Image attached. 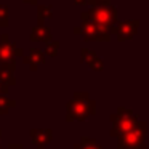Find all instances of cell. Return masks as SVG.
I'll use <instances>...</instances> for the list:
<instances>
[{
    "instance_id": "1",
    "label": "cell",
    "mask_w": 149,
    "mask_h": 149,
    "mask_svg": "<svg viewBox=\"0 0 149 149\" xmlns=\"http://www.w3.org/2000/svg\"><path fill=\"white\" fill-rule=\"evenodd\" d=\"M66 109H68L66 112L68 122H74V120L82 122L96 112V103L87 93H75L74 98L68 103Z\"/></svg>"
},
{
    "instance_id": "2",
    "label": "cell",
    "mask_w": 149,
    "mask_h": 149,
    "mask_svg": "<svg viewBox=\"0 0 149 149\" xmlns=\"http://www.w3.org/2000/svg\"><path fill=\"white\" fill-rule=\"evenodd\" d=\"M82 21H91V23L111 31L117 24V10L111 5L93 7L88 11L82 13Z\"/></svg>"
},
{
    "instance_id": "3",
    "label": "cell",
    "mask_w": 149,
    "mask_h": 149,
    "mask_svg": "<svg viewBox=\"0 0 149 149\" xmlns=\"http://www.w3.org/2000/svg\"><path fill=\"white\" fill-rule=\"evenodd\" d=\"M111 122H112V128H111V135L112 136H123L125 133L132 132L136 125L139 123L138 117L133 111L125 109V107H120L112 117H111Z\"/></svg>"
},
{
    "instance_id": "4",
    "label": "cell",
    "mask_w": 149,
    "mask_h": 149,
    "mask_svg": "<svg viewBox=\"0 0 149 149\" xmlns=\"http://www.w3.org/2000/svg\"><path fill=\"white\" fill-rule=\"evenodd\" d=\"M119 149H146V123L139 122L132 132L119 138Z\"/></svg>"
},
{
    "instance_id": "5",
    "label": "cell",
    "mask_w": 149,
    "mask_h": 149,
    "mask_svg": "<svg viewBox=\"0 0 149 149\" xmlns=\"http://www.w3.org/2000/svg\"><path fill=\"white\" fill-rule=\"evenodd\" d=\"M75 32H80L82 37L88 42L95 40V42H104V40H109L111 39V31L109 29H104V27L98 26V24L91 23V21H82L80 27H75Z\"/></svg>"
},
{
    "instance_id": "6",
    "label": "cell",
    "mask_w": 149,
    "mask_h": 149,
    "mask_svg": "<svg viewBox=\"0 0 149 149\" xmlns=\"http://www.w3.org/2000/svg\"><path fill=\"white\" fill-rule=\"evenodd\" d=\"M16 56H24V52L18 48L16 43L10 42L7 34L0 36V66L3 64H16Z\"/></svg>"
},
{
    "instance_id": "7",
    "label": "cell",
    "mask_w": 149,
    "mask_h": 149,
    "mask_svg": "<svg viewBox=\"0 0 149 149\" xmlns=\"http://www.w3.org/2000/svg\"><path fill=\"white\" fill-rule=\"evenodd\" d=\"M138 26H139L138 19H127L122 21V23H117L111 29V32L117 37V40H130L138 32Z\"/></svg>"
},
{
    "instance_id": "8",
    "label": "cell",
    "mask_w": 149,
    "mask_h": 149,
    "mask_svg": "<svg viewBox=\"0 0 149 149\" xmlns=\"http://www.w3.org/2000/svg\"><path fill=\"white\" fill-rule=\"evenodd\" d=\"M53 139V132L50 128H32L31 130V141L37 149H45V146Z\"/></svg>"
},
{
    "instance_id": "9",
    "label": "cell",
    "mask_w": 149,
    "mask_h": 149,
    "mask_svg": "<svg viewBox=\"0 0 149 149\" xmlns=\"http://www.w3.org/2000/svg\"><path fill=\"white\" fill-rule=\"evenodd\" d=\"M23 61L26 63V64H29L31 71L36 72L37 68H39L40 64H45L47 59H45V53H43L42 50H39V48H31L29 53L23 56Z\"/></svg>"
},
{
    "instance_id": "10",
    "label": "cell",
    "mask_w": 149,
    "mask_h": 149,
    "mask_svg": "<svg viewBox=\"0 0 149 149\" xmlns=\"http://www.w3.org/2000/svg\"><path fill=\"white\" fill-rule=\"evenodd\" d=\"M29 39H31V42H47L48 43L50 40H52V31H50V27H47L45 24L39 23L37 26H34Z\"/></svg>"
},
{
    "instance_id": "11",
    "label": "cell",
    "mask_w": 149,
    "mask_h": 149,
    "mask_svg": "<svg viewBox=\"0 0 149 149\" xmlns=\"http://www.w3.org/2000/svg\"><path fill=\"white\" fill-rule=\"evenodd\" d=\"M82 58H84V61L88 64V68L93 69V71H103L104 64H103V59L100 58V56L96 55V53L90 52V50H82Z\"/></svg>"
},
{
    "instance_id": "12",
    "label": "cell",
    "mask_w": 149,
    "mask_h": 149,
    "mask_svg": "<svg viewBox=\"0 0 149 149\" xmlns=\"http://www.w3.org/2000/svg\"><path fill=\"white\" fill-rule=\"evenodd\" d=\"M16 107V101L10 100L7 95H0V116H5V114L10 112V109Z\"/></svg>"
},
{
    "instance_id": "13",
    "label": "cell",
    "mask_w": 149,
    "mask_h": 149,
    "mask_svg": "<svg viewBox=\"0 0 149 149\" xmlns=\"http://www.w3.org/2000/svg\"><path fill=\"white\" fill-rule=\"evenodd\" d=\"M53 16V7L52 5H39L37 7V19L43 24V21L50 19Z\"/></svg>"
},
{
    "instance_id": "14",
    "label": "cell",
    "mask_w": 149,
    "mask_h": 149,
    "mask_svg": "<svg viewBox=\"0 0 149 149\" xmlns=\"http://www.w3.org/2000/svg\"><path fill=\"white\" fill-rule=\"evenodd\" d=\"M0 84H3L5 87H13L16 85V79H15V72L7 71V69H0Z\"/></svg>"
},
{
    "instance_id": "15",
    "label": "cell",
    "mask_w": 149,
    "mask_h": 149,
    "mask_svg": "<svg viewBox=\"0 0 149 149\" xmlns=\"http://www.w3.org/2000/svg\"><path fill=\"white\" fill-rule=\"evenodd\" d=\"M74 149H103L100 144H98L95 139H90V138H82V141L79 144L74 146Z\"/></svg>"
},
{
    "instance_id": "16",
    "label": "cell",
    "mask_w": 149,
    "mask_h": 149,
    "mask_svg": "<svg viewBox=\"0 0 149 149\" xmlns=\"http://www.w3.org/2000/svg\"><path fill=\"white\" fill-rule=\"evenodd\" d=\"M59 52V42L58 40H50L48 43H47V48H45V53L48 56H56Z\"/></svg>"
},
{
    "instance_id": "17",
    "label": "cell",
    "mask_w": 149,
    "mask_h": 149,
    "mask_svg": "<svg viewBox=\"0 0 149 149\" xmlns=\"http://www.w3.org/2000/svg\"><path fill=\"white\" fill-rule=\"evenodd\" d=\"M8 7L7 5H0V27H7L8 24Z\"/></svg>"
},
{
    "instance_id": "18",
    "label": "cell",
    "mask_w": 149,
    "mask_h": 149,
    "mask_svg": "<svg viewBox=\"0 0 149 149\" xmlns=\"http://www.w3.org/2000/svg\"><path fill=\"white\" fill-rule=\"evenodd\" d=\"M88 5L93 7H103V5H109V0H88Z\"/></svg>"
},
{
    "instance_id": "19",
    "label": "cell",
    "mask_w": 149,
    "mask_h": 149,
    "mask_svg": "<svg viewBox=\"0 0 149 149\" xmlns=\"http://www.w3.org/2000/svg\"><path fill=\"white\" fill-rule=\"evenodd\" d=\"M7 149H24V146L19 144V143H13V144H10Z\"/></svg>"
},
{
    "instance_id": "20",
    "label": "cell",
    "mask_w": 149,
    "mask_h": 149,
    "mask_svg": "<svg viewBox=\"0 0 149 149\" xmlns=\"http://www.w3.org/2000/svg\"><path fill=\"white\" fill-rule=\"evenodd\" d=\"M8 90H10L8 87H5L3 84H0V95H7V93H8Z\"/></svg>"
},
{
    "instance_id": "21",
    "label": "cell",
    "mask_w": 149,
    "mask_h": 149,
    "mask_svg": "<svg viewBox=\"0 0 149 149\" xmlns=\"http://www.w3.org/2000/svg\"><path fill=\"white\" fill-rule=\"evenodd\" d=\"M75 3L84 7V5H88V0H75Z\"/></svg>"
},
{
    "instance_id": "22",
    "label": "cell",
    "mask_w": 149,
    "mask_h": 149,
    "mask_svg": "<svg viewBox=\"0 0 149 149\" xmlns=\"http://www.w3.org/2000/svg\"><path fill=\"white\" fill-rule=\"evenodd\" d=\"M23 2H26L29 5H37V0H23Z\"/></svg>"
},
{
    "instance_id": "23",
    "label": "cell",
    "mask_w": 149,
    "mask_h": 149,
    "mask_svg": "<svg viewBox=\"0 0 149 149\" xmlns=\"http://www.w3.org/2000/svg\"><path fill=\"white\" fill-rule=\"evenodd\" d=\"M0 139H2V130H0Z\"/></svg>"
}]
</instances>
